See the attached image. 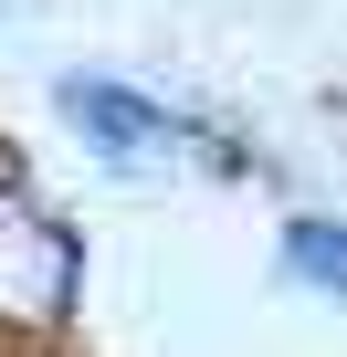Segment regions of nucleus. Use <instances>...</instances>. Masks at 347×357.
<instances>
[{
	"label": "nucleus",
	"mask_w": 347,
	"mask_h": 357,
	"mask_svg": "<svg viewBox=\"0 0 347 357\" xmlns=\"http://www.w3.org/2000/svg\"><path fill=\"white\" fill-rule=\"evenodd\" d=\"M64 116H74L105 158H168V147H190V126L168 116V105H147V95H126V84H105V74L64 84Z\"/></svg>",
	"instance_id": "f257e3e1"
},
{
	"label": "nucleus",
	"mask_w": 347,
	"mask_h": 357,
	"mask_svg": "<svg viewBox=\"0 0 347 357\" xmlns=\"http://www.w3.org/2000/svg\"><path fill=\"white\" fill-rule=\"evenodd\" d=\"M284 273L316 294H347V221H295L284 231Z\"/></svg>",
	"instance_id": "f03ea898"
}]
</instances>
